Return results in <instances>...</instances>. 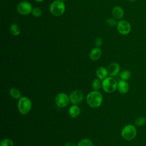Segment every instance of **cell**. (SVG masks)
<instances>
[{"mask_svg": "<svg viewBox=\"0 0 146 146\" xmlns=\"http://www.w3.org/2000/svg\"><path fill=\"white\" fill-rule=\"evenodd\" d=\"M131 29L130 23L125 20H121L117 24V30L118 32L122 35L128 34Z\"/></svg>", "mask_w": 146, "mask_h": 146, "instance_id": "obj_8", "label": "cell"}, {"mask_svg": "<svg viewBox=\"0 0 146 146\" xmlns=\"http://www.w3.org/2000/svg\"><path fill=\"white\" fill-rule=\"evenodd\" d=\"M113 17L116 19H120L124 16V10L120 7L116 6L113 7L112 11Z\"/></svg>", "mask_w": 146, "mask_h": 146, "instance_id": "obj_12", "label": "cell"}, {"mask_svg": "<svg viewBox=\"0 0 146 146\" xmlns=\"http://www.w3.org/2000/svg\"><path fill=\"white\" fill-rule=\"evenodd\" d=\"M32 107V103L30 99L27 97H22L19 99L18 103V110L21 114L26 115L30 111Z\"/></svg>", "mask_w": 146, "mask_h": 146, "instance_id": "obj_4", "label": "cell"}, {"mask_svg": "<svg viewBox=\"0 0 146 146\" xmlns=\"http://www.w3.org/2000/svg\"><path fill=\"white\" fill-rule=\"evenodd\" d=\"M103 43V40L101 38H97L95 40V44L97 47H99L100 46H102Z\"/></svg>", "mask_w": 146, "mask_h": 146, "instance_id": "obj_25", "label": "cell"}, {"mask_svg": "<svg viewBox=\"0 0 146 146\" xmlns=\"http://www.w3.org/2000/svg\"><path fill=\"white\" fill-rule=\"evenodd\" d=\"M61 1H64V0H61Z\"/></svg>", "mask_w": 146, "mask_h": 146, "instance_id": "obj_29", "label": "cell"}, {"mask_svg": "<svg viewBox=\"0 0 146 146\" xmlns=\"http://www.w3.org/2000/svg\"><path fill=\"white\" fill-rule=\"evenodd\" d=\"M78 146H93L92 142L88 139H84L80 141Z\"/></svg>", "mask_w": 146, "mask_h": 146, "instance_id": "obj_21", "label": "cell"}, {"mask_svg": "<svg viewBox=\"0 0 146 146\" xmlns=\"http://www.w3.org/2000/svg\"><path fill=\"white\" fill-rule=\"evenodd\" d=\"M86 100L88 104L92 108H98L103 101V96L102 94L98 91L90 92L87 96Z\"/></svg>", "mask_w": 146, "mask_h": 146, "instance_id": "obj_1", "label": "cell"}, {"mask_svg": "<svg viewBox=\"0 0 146 146\" xmlns=\"http://www.w3.org/2000/svg\"><path fill=\"white\" fill-rule=\"evenodd\" d=\"M80 108L76 105H73L70 107L68 110V113L70 116L72 118L77 117L80 114Z\"/></svg>", "mask_w": 146, "mask_h": 146, "instance_id": "obj_15", "label": "cell"}, {"mask_svg": "<svg viewBox=\"0 0 146 146\" xmlns=\"http://www.w3.org/2000/svg\"><path fill=\"white\" fill-rule=\"evenodd\" d=\"M0 146H14V143L11 139H4L1 141Z\"/></svg>", "mask_w": 146, "mask_h": 146, "instance_id": "obj_22", "label": "cell"}, {"mask_svg": "<svg viewBox=\"0 0 146 146\" xmlns=\"http://www.w3.org/2000/svg\"><path fill=\"white\" fill-rule=\"evenodd\" d=\"M128 1L131 2H135L136 0H128Z\"/></svg>", "mask_w": 146, "mask_h": 146, "instance_id": "obj_28", "label": "cell"}, {"mask_svg": "<svg viewBox=\"0 0 146 146\" xmlns=\"http://www.w3.org/2000/svg\"><path fill=\"white\" fill-rule=\"evenodd\" d=\"M120 70L119 64L117 63H112L110 64L107 68L108 74L110 76H115L117 75Z\"/></svg>", "mask_w": 146, "mask_h": 146, "instance_id": "obj_10", "label": "cell"}, {"mask_svg": "<svg viewBox=\"0 0 146 146\" xmlns=\"http://www.w3.org/2000/svg\"><path fill=\"white\" fill-rule=\"evenodd\" d=\"M50 11L53 15L56 17L63 15L65 11V5L63 1L56 0L52 2L50 6Z\"/></svg>", "mask_w": 146, "mask_h": 146, "instance_id": "obj_2", "label": "cell"}, {"mask_svg": "<svg viewBox=\"0 0 146 146\" xmlns=\"http://www.w3.org/2000/svg\"><path fill=\"white\" fill-rule=\"evenodd\" d=\"M137 133L135 127L132 124L126 125L123 127L121 131V136L126 140H131L133 139Z\"/></svg>", "mask_w": 146, "mask_h": 146, "instance_id": "obj_5", "label": "cell"}, {"mask_svg": "<svg viewBox=\"0 0 146 146\" xmlns=\"http://www.w3.org/2000/svg\"><path fill=\"white\" fill-rule=\"evenodd\" d=\"M64 146H76V145L72 142H67L65 144Z\"/></svg>", "mask_w": 146, "mask_h": 146, "instance_id": "obj_26", "label": "cell"}, {"mask_svg": "<svg viewBox=\"0 0 146 146\" xmlns=\"http://www.w3.org/2000/svg\"><path fill=\"white\" fill-rule=\"evenodd\" d=\"M120 77L121 78V80H127L128 79H129L131 77V73L129 72V71L125 70H124L123 71H122L120 74Z\"/></svg>", "mask_w": 146, "mask_h": 146, "instance_id": "obj_20", "label": "cell"}, {"mask_svg": "<svg viewBox=\"0 0 146 146\" xmlns=\"http://www.w3.org/2000/svg\"><path fill=\"white\" fill-rule=\"evenodd\" d=\"M145 123L146 119L143 116H139L135 120V124L137 126H143Z\"/></svg>", "mask_w": 146, "mask_h": 146, "instance_id": "obj_19", "label": "cell"}, {"mask_svg": "<svg viewBox=\"0 0 146 146\" xmlns=\"http://www.w3.org/2000/svg\"><path fill=\"white\" fill-rule=\"evenodd\" d=\"M9 93L11 96L15 99H20L22 98L20 91L15 87L11 88L9 90Z\"/></svg>", "mask_w": 146, "mask_h": 146, "instance_id": "obj_16", "label": "cell"}, {"mask_svg": "<svg viewBox=\"0 0 146 146\" xmlns=\"http://www.w3.org/2000/svg\"><path fill=\"white\" fill-rule=\"evenodd\" d=\"M102 86L105 92L112 93L117 89V82L115 78L112 76H109L103 80Z\"/></svg>", "mask_w": 146, "mask_h": 146, "instance_id": "obj_3", "label": "cell"}, {"mask_svg": "<svg viewBox=\"0 0 146 146\" xmlns=\"http://www.w3.org/2000/svg\"><path fill=\"white\" fill-rule=\"evenodd\" d=\"M70 100L74 105L79 104L83 99V93L79 90H75L71 92L70 95Z\"/></svg>", "mask_w": 146, "mask_h": 146, "instance_id": "obj_9", "label": "cell"}, {"mask_svg": "<svg viewBox=\"0 0 146 146\" xmlns=\"http://www.w3.org/2000/svg\"><path fill=\"white\" fill-rule=\"evenodd\" d=\"M102 51L100 48L95 47L93 48L90 53V58L93 60H96L101 56Z\"/></svg>", "mask_w": 146, "mask_h": 146, "instance_id": "obj_14", "label": "cell"}, {"mask_svg": "<svg viewBox=\"0 0 146 146\" xmlns=\"http://www.w3.org/2000/svg\"><path fill=\"white\" fill-rule=\"evenodd\" d=\"M31 13H32L33 15L36 17H38L40 16L42 14V11H41L39 7L34 8L33 9Z\"/></svg>", "mask_w": 146, "mask_h": 146, "instance_id": "obj_24", "label": "cell"}, {"mask_svg": "<svg viewBox=\"0 0 146 146\" xmlns=\"http://www.w3.org/2000/svg\"><path fill=\"white\" fill-rule=\"evenodd\" d=\"M117 89L120 93L122 94H125L129 90V85L125 80H120L117 83Z\"/></svg>", "mask_w": 146, "mask_h": 146, "instance_id": "obj_11", "label": "cell"}, {"mask_svg": "<svg viewBox=\"0 0 146 146\" xmlns=\"http://www.w3.org/2000/svg\"><path fill=\"white\" fill-rule=\"evenodd\" d=\"M55 101L58 107L63 108L66 107L70 102V98L65 93H59L56 95Z\"/></svg>", "mask_w": 146, "mask_h": 146, "instance_id": "obj_7", "label": "cell"}, {"mask_svg": "<svg viewBox=\"0 0 146 146\" xmlns=\"http://www.w3.org/2000/svg\"><path fill=\"white\" fill-rule=\"evenodd\" d=\"M101 86H102V83H101L100 79H95L93 80L92 87L94 91H98L99 90H100L101 88Z\"/></svg>", "mask_w": 146, "mask_h": 146, "instance_id": "obj_18", "label": "cell"}, {"mask_svg": "<svg viewBox=\"0 0 146 146\" xmlns=\"http://www.w3.org/2000/svg\"><path fill=\"white\" fill-rule=\"evenodd\" d=\"M35 1H36V2H42V1H43L44 0H35Z\"/></svg>", "mask_w": 146, "mask_h": 146, "instance_id": "obj_27", "label": "cell"}, {"mask_svg": "<svg viewBox=\"0 0 146 146\" xmlns=\"http://www.w3.org/2000/svg\"><path fill=\"white\" fill-rule=\"evenodd\" d=\"M17 10L21 15H27L32 12V6L27 1H22L17 5Z\"/></svg>", "mask_w": 146, "mask_h": 146, "instance_id": "obj_6", "label": "cell"}, {"mask_svg": "<svg viewBox=\"0 0 146 146\" xmlns=\"http://www.w3.org/2000/svg\"><path fill=\"white\" fill-rule=\"evenodd\" d=\"M106 23L107 24L108 26H109L110 27H113V26H115L117 25V22H116V19L110 18H108L107 19Z\"/></svg>", "mask_w": 146, "mask_h": 146, "instance_id": "obj_23", "label": "cell"}, {"mask_svg": "<svg viewBox=\"0 0 146 146\" xmlns=\"http://www.w3.org/2000/svg\"><path fill=\"white\" fill-rule=\"evenodd\" d=\"M96 74L99 79L100 80H103L106 78H107L108 74L107 69L103 67H99L96 70Z\"/></svg>", "mask_w": 146, "mask_h": 146, "instance_id": "obj_13", "label": "cell"}, {"mask_svg": "<svg viewBox=\"0 0 146 146\" xmlns=\"http://www.w3.org/2000/svg\"><path fill=\"white\" fill-rule=\"evenodd\" d=\"M10 32L11 34L14 36H17L20 33V29L18 25L15 23H13L10 26Z\"/></svg>", "mask_w": 146, "mask_h": 146, "instance_id": "obj_17", "label": "cell"}]
</instances>
